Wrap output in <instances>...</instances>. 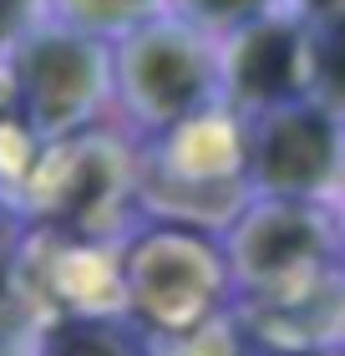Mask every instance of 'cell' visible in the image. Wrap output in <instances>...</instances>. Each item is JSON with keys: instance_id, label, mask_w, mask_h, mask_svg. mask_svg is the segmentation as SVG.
Returning a JSON list of instances; mask_svg holds the SVG:
<instances>
[{"instance_id": "obj_1", "label": "cell", "mask_w": 345, "mask_h": 356, "mask_svg": "<svg viewBox=\"0 0 345 356\" xmlns=\"http://www.w3.org/2000/svg\"><path fill=\"white\" fill-rule=\"evenodd\" d=\"M117 87L133 118L173 127L208 102L213 61L188 21H137L117 51Z\"/></svg>"}, {"instance_id": "obj_2", "label": "cell", "mask_w": 345, "mask_h": 356, "mask_svg": "<svg viewBox=\"0 0 345 356\" xmlns=\"http://www.w3.org/2000/svg\"><path fill=\"white\" fill-rule=\"evenodd\" d=\"M254 112L259 127L249 133V178L269 199H315L335 184L340 133L330 107L289 97V102H269Z\"/></svg>"}, {"instance_id": "obj_3", "label": "cell", "mask_w": 345, "mask_h": 356, "mask_svg": "<svg viewBox=\"0 0 345 356\" xmlns=\"http://www.w3.org/2000/svg\"><path fill=\"white\" fill-rule=\"evenodd\" d=\"M107 82V61L81 31H41L15 56V102L41 138H61L92 118Z\"/></svg>"}, {"instance_id": "obj_4", "label": "cell", "mask_w": 345, "mask_h": 356, "mask_svg": "<svg viewBox=\"0 0 345 356\" xmlns=\"http://www.w3.org/2000/svg\"><path fill=\"white\" fill-rule=\"evenodd\" d=\"M310 56L315 51H310V36L300 26L259 15V21L239 26V46H234V56H228V87L249 107L305 97Z\"/></svg>"}, {"instance_id": "obj_5", "label": "cell", "mask_w": 345, "mask_h": 356, "mask_svg": "<svg viewBox=\"0 0 345 356\" xmlns=\"http://www.w3.org/2000/svg\"><path fill=\"white\" fill-rule=\"evenodd\" d=\"M234 265L249 280H289L294 270H310L325 250L320 219L305 199H269L234 229Z\"/></svg>"}, {"instance_id": "obj_6", "label": "cell", "mask_w": 345, "mask_h": 356, "mask_svg": "<svg viewBox=\"0 0 345 356\" xmlns=\"http://www.w3.org/2000/svg\"><path fill=\"white\" fill-rule=\"evenodd\" d=\"M162 260H168L173 275H162L153 265V254L137 250V265H133L137 305L153 321H162V326H188L213 300V280H219V275H213L208 260H199V250H188L183 239H162Z\"/></svg>"}, {"instance_id": "obj_7", "label": "cell", "mask_w": 345, "mask_h": 356, "mask_svg": "<svg viewBox=\"0 0 345 356\" xmlns=\"http://www.w3.org/2000/svg\"><path fill=\"white\" fill-rule=\"evenodd\" d=\"M158 0H56V10L67 15V31L81 36H102V31H133L137 21L153 15Z\"/></svg>"}, {"instance_id": "obj_8", "label": "cell", "mask_w": 345, "mask_h": 356, "mask_svg": "<svg viewBox=\"0 0 345 356\" xmlns=\"http://www.w3.org/2000/svg\"><path fill=\"white\" fill-rule=\"evenodd\" d=\"M46 356H142V351L102 321H61L46 336Z\"/></svg>"}, {"instance_id": "obj_9", "label": "cell", "mask_w": 345, "mask_h": 356, "mask_svg": "<svg viewBox=\"0 0 345 356\" xmlns=\"http://www.w3.org/2000/svg\"><path fill=\"white\" fill-rule=\"evenodd\" d=\"M173 6L188 26H213V31H239L269 15V0H173Z\"/></svg>"}, {"instance_id": "obj_10", "label": "cell", "mask_w": 345, "mask_h": 356, "mask_svg": "<svg viewBox=\"0 0 345 356\" xmlns=\"http://www.w3.org/2000/svg\"><path fill=\"white\" fill-rule=\"evenodd\" d=\"M26 6H31V0H0V41H10L15 31H21Z\"/></svg>"}, {"instance_id": "obj_11", "label": "cell", "mask_w": 345, "mask_h": 356, "mask_svg": "<svg viewBox=\"0 0 345 356\" xmlns=\"http://www.w3.org/2000/svg\"><path fill=\"white\" fill-rule=\"evenodd\" d=\"M300 6H305V15H310V21H340V6H345V0H300Z\"/></svg>"}]
</instances>
